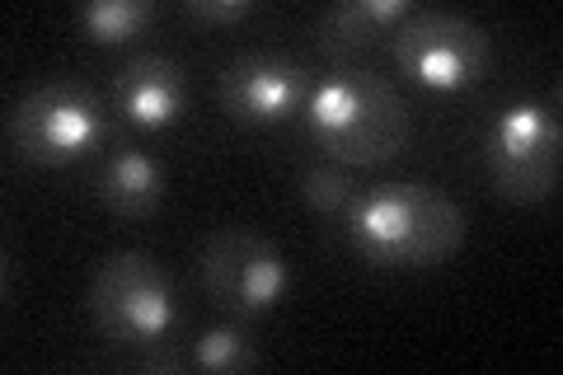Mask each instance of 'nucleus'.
<instances>
[{
  "instance_id": "4",
  "label": "nucleus",
  "mask_w": 563,
  "mask_h": 375,
  "mask_svg": "<svg viewBox=\"0 0 563 375\" xmlns=\"http://www.w3.org/2000/svg\"><path fill=\"white\" fill-rule=\"evenodd\" d=\"M109 122H103V99L76 76H52L33 85L5 118L10 151L29 165H70L85 151H95Z\"/></svg>"
},
{
  "instance_id": "12",
  "label": "nucleus",
  "mask_w": 563,
  "mask_h": 375,
  "mask_svg": "<svg viewBox=\"0 0 563 375\" xmlns=\"http://www.w3.org/2000/svg\"><path fill=\"white\" fill-rule=\"evenodd\" d=\"M151 0H85L76 10V24L90 43H128L151 24Z\"/></svg>"
},
{
  "instance_id": "5",
  "label": "nucleus",
  "mask_w": 563,
  "mask_h": 375,
  "mask_svg": "<svg viewBox=\"0 0 563 375\" xmlns=\"http://www.w3.org/2000/svg\"><path fill=\"white\" fill-rule=\"evenodd\" d=\"M395 66L422 89H470L488 76L493 38L484 24L455 10H418L395 24L390 38Z\"/></svg>"
},
{
  "instance_id": "9",
  "label": "nucleus",
  "mask_w": 563,
  "mask_h": 375,
  "mask_svg": "<svg viewBox=\"0 0 563 375\" xmlns=\"http://www.w3.org/2000/svg\"><path fill=\"white\" fill-rule=\"evenodd\" d=\"M113 103L132 128H169L188 103L184 66L161 52H136L113 76Z\"/></svg>"
},
{
  "instance_id": "10",
  "label": "nucleus",
  "mask_w": 563,
  "mask_h": 375,
  "mask_svg": "<svg viewBox=\"0 0 563 375\" xmlns=\"http://www.w3.org/2000/svg\"><path fill=\"white\" fill-rule=\"evenodd\" d=\"M409 14V0H343V5L324 10L310 33L329 57H357V52H372L385 38V29H395Z\"/></svg>"
},
{
  "instance_id": "2",
  "label": "nucleus",
  "mask_w": 563,
  "mask_h": 375,
  "mask_svg": "<svg viewBox=\"0 0 563 375\" xmlns=\"http://www.w3.org/2000/svg\"><path fill=\"white\" fill-rule=\"evenodd\" d=\"M352 249L376 267H437L465 244V217L432 184H380L347 211Z\"/></svg>"
},
{
  "instance_id": "13",
  "label": "nucleus",
  "mask_w": 563,
  "mask_h": 375,
  "mask_svg": "<svg viewBox=\"0 0 563 375\" xmlns=\"http://www.w3.org/2000/svg\"><path fill=\"white\" fill-rule=\"evenodd\" d=\"M188 356H192V366H202V371H250V366H258V348L250 343V333L235 329V324L198 333Z\"/></svg>"
},
{
  "instance_id": "16",
  "label": "nucleus",
  "mask_w": 563,
  "mask_h": 375,
  "mask_svg": "<svg viewBox=\"0 0 563 375\" xmlns=\"http://www.w3.org/2000/svg\"><path fill=\"white\" fill-rule=\"evenodd\" d=\"M141 366H151V371H184V366H192V356H179L169 348V338H165V343L141 348Z\"/></svg>"
},
{
  "instance_id": "3",
  "label": "nucleus",
  "mask_w": 563,
  "mask_h": 375,
  "mask_svg": "<svg viewBox=\"0 0 563 375\" xmlns=\"http://www.w3.org/2000/svg\"><path fill=\"white\" fill-rule=\"evenodd\" d=\"M90 315L99 333L118 348H151L165 343L179 324V306H174V287L165 267L151 254L136 249H118L90 273Z\"/></svg>"
},
{
  "instance_id": "7",
  "label": "nucleus",
  "mask_w": 563,
  "mask_h": 375,
  "mask_svg": "<svg viewBox=\"0 0 563 375\" xmlns=\"http://www.w3.org/2000/svg\"><path fill=\"white\" fill-rule=\"evenodd\" d=\"M198 273L207 296L235 319L268 315L291 287V267L282 258V249L250 225L217 230L198 254Z\"/></svg>"
},
{
  "instance_id": "11",
  "label": "nucleus",
  "mask_w": 563,
  "mask_h": 375,
  "mask_svg": "<svg viewBox=\"0 0 563 375\" xmlns=\"http://www.w3.org/2000/svg\"><path fill=\"white\" fill-rule=\"evenodd\" d=\"M99 198L118 217H151L165 198V174L146 151L122 146L109 155V165L99 174Z\"/></svg>"
},
{
  "instance_id": "14",
  "label": "nucleus",
  "mask_w": 563,
  "mask_h": 375,
  "mask_svg": "<svg viewBox=\"0 0 563 375\" xmlns=\"http://www.w3.org/2000/svg\"><path fill=\"white\" fill-rule=\"evenodd\" d=\"M301 198L320 217H347L352 202H357V184H352L347 165H310L301 169Z\"/></svg>"
},
{
  "instance_id": "6",
  "label": "nucleus",
  "mask_w": 563,
  "mask_h": 375,
  "mask_svg": "<svg viewBox=\"0 0 563 375\" xmlns=\"http://www.w3.org/2000/svg\"><path fill=\"white\" fill-rule=\"evenodd\" d=\"M559 89L550 103L517 99L493 118L484 136V165L503 198L540 202L559 188Z\"/></svg>"
},
{
  "instance_id": "1",
  "label": "nucleus",
  "mask_w": 563,
  "mask_h": 375,
  "mask_svg": "<svg viewBox=\"0 0 563 375\" xmlns=\"http://www.w3.org/2000/svg\"><path fill=\"white\" fill-rule=\"evenodd\" d=\"M306 128L333 165H380L404 151L413 132L409 103L399 89L362 66H339L306 95Z\"/></svg>"
},
{
  "instance_id": "8",
  "label": "nucleus",
  "mask_w": 563,
  "mask_h": 375,
  "mask_svg": "<svg viewBox=\"0 0 563 375\" xmlns=\"http://www.w3.org/2000/svg\"><path fill=\"white\" fill-rule=\"evenodd\" d=\"M310 85H314L310 70L301 62L282 57V52H240V57L221 66L217 99L235 122L273 128V122H287L291 113L306 109Z\"/></svg>"
},
{
  "instance_id": "15",
  "label": "nucleus",
  "mask_w": 563,
  "mask_h": 375,
  "mask_svg": "<svg viewBox=\"0 0 563 375\" xmlns=\"http://www.w3.org/2000/svg\"><path fill=\"white\" fill-rule=\"evenodd\" d=\"M184 14L202 24H235L254 14V0H184Z\"/></svg>"
}]
</instances>
